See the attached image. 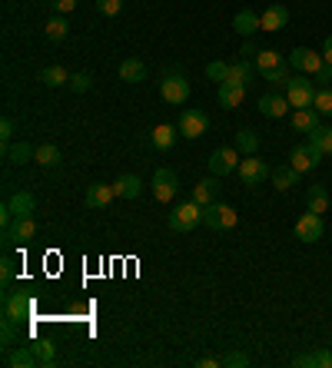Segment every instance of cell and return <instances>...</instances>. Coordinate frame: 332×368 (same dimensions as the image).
<instances>
[{
  "label": "cell",
  "instance_id": "34",
  "mask_svg": "<svg viewBox=\"0 0 332 368\" xmlns=\"http://www.w3.org/2000/svg\"><path fill=\"white\" fill-rule=\"evenodd\" d=\"M66 20L64 17H54V20H47V27H44V33H47V40H54V44H60V40H66Z\"/></svg>",
  "mask_w": 332,
  "mask_h": 368
},
{
  "label": "cell",
  "instance_id": "41",
  "mask_svg": "<svg viewBox=\"0 0 332 368\" xmlns=\"http://www.w3.org/2000/svg\"><path fill=\"white\" fill-rule=\"evenodd\" d=\"M70 87H73V93H87V90L93 87V76L90 73H73L70 76Z\"/></svg>",
  "mask_w": 332,
  "mask_h": 368
},
{
  "label": "cell",
  "instance_id": "2",
  "mask_svg": "<svg viewBox=\"0 0 332 368\" xmlns=\"http://www.w3.org/2000/svg\"><path fill=\"white\" fill-rule=\"evenodd\" d=\"M236 176L243 179V186H259L266 179V176H273V170L266 166V160H259V153H253V156H246V160H239V166H236Z\"/></svg>",
  "mask_w": 332,
  "mask_h": 368
},
{
  "label": "cell",
  "instance_id": "37",
  "mask_svg": "<svg viewBox=\"0 0 332 368\" xmlns=\"http://www.w3.org/2000/svg\"><path fill=\"white\" fill-rule=\"evenodd\" d=\"M263 76H266L269 87H286L289 80H292V70H289V64H283V66H276V70H269V73H263Z\"/></svg>",
  "mask_w": 332,
  "mask_h": 368
},
{
  "label": "cell",
  "instance_id": "11",
  "mask_svg": "<svg viewBox=\"0 0 332 368\" xmlns=\"http://www.w3.org/2000/svg\"><path fill=\"white\" fill-rule=\"evenodd\" d=\"M322 232H326V226H322V216L319 213H306V216H299L296 222V239L299 242H319Z\"/></svg>",
  "mask_w": 332,
  "mask_h": 368
},
{
  "label": "cell",
  "instance_id": "48",
  "mask_svg": "<svg viewBox=\"0 0 332 368\" xmlns=\"http://www.w3.org/2000/svg\"><path fill=\"white\" fill-rule=\"evenodd\" d=\"M316 368H332V352L329 348H319V352H316Z\"/></svg>",
  "mask_w": 332,
  "mask_h": 368
},
{
  "label": "cell",
  "instance_id": "42",
  "mask_svg": "<svg viewBox=\"0 0 332 368\" xmlns=\"http://www.w3.org/2000/svg\"><path fill=\"white\" fill-rule=\"evenodd\" d=\"M306 54H309V47H296V50H289V70H302V64H306Z\"/></svg>",
  "mask_w": 332,
  "mask_h": 368
},
{
  "label": "cell",
  "instance_id": "19",
  "mask_svg": "<svg viewBox=\"0 0 332 368\" xmlns=\"http://www.w3.org/2000/svg\"><path fill=\"white\" fill-rule=\"evenodd\" d=\"M243 100H246V87H239V83H220V107L223 109H236V107H243Z\"/></svg>",
  "mask_w": 332,
  "mask_h": 368
},
{
  "label": "cell",
  "instance_id": "33",
  "mask_svg": "<svg viewBox=\"0 0 332 368\" xmlns=\"http://www.w3.org/2000/svg\"><path fill=\"white\" fill-rule=\"evenodd\" d=\"M40 80H44L47 87H64V83H70V73H66L60 64H54V66H47L44 73H40Z\"/></svg>",
  "mask_w": 332,
  "mask_h": 368
},
{
  "label": "cell",
  "instance_id": "47",
  "mask_svg": "<svg viewBox=\"0 0 332 368\" xmlns=\"http://www.w3.org/2000/svg\"><path fill=\"white\" fill-rule=\"evenodd\" d=\"M50 4H54V11H57V13H70V11H77L80 0H50Z\"/></svg>",
  "mask_w": 332,
  "mask_h": 368
},
{
  "label": "cell",
  "instance_id": "17",
  "mask_svg": "<svg viewBox=\"0 0 332 368\" xmlns=\"http://www.w3.org/2000/svg\"><path fill=\"white\" fill-rule=\"evenodd\" d=\"M113 183L107 186V183H93V186H87V196H83V203H87L90 209H103L107 203L113 199Z\"/></svg>",
  "mask_w": 332,
  "mask_h": 368
},
{
  "label": "cell",
  "instance_id": "15",
  "mask_svg": "<svg viewBox=\"0 0 332 368\" xmlns=\"http://www.w3.org/2000/svg\"><path fill=\"white\" fill-rule=\"evenodd\" d=\"M319 117H322V113H319L316 107L292 109V130H296V133H306V136H309V133L319 126Z\"/></svg>",
  "mask_w": 332,
  "mask_h": 368
},
{
  "label": "cell",
  "instance_id": "36",
  "mask_svg": "<svg viewBox=\"0 0 332 368\" xmlns=\"http://www.w3.org/2000/svg\"><path fill=\"white\" fill-rule=\"evenodd\" d=\"M206 80H213V83H226V80H230V64L210 60V64H206Z\"/></svg>",
  "mask_w": 332,
  "mask_h": 368
},
{
  "label": "cell",
  "instance_id": "50",
  "mask_svg": "<svg viewBox=\"0 0 332 368\" xmlns=\"http://www.w3.org/2000/svg\"><path fill=\"white\" fill-rule=\"evenodd\" d=\"M292 365H299V368H316V352H309V355H296L292 358Z\"/></svg>",
  "mask_w": 332,
  "mask_h": 368
},
{
  "label": "cell",
  "instance_id": "25",
  "mask_svg": "<svg viewBox=\"0 0 332 368\" xmlns=\"http://www.w3.org/2000/svg\"><path fill=\"white\" fill-rule=\"evenodd\" d=\"M309 146L316 153H319V156H332V126H316V130L309 133Z\"/></svg>",
  "mask_w": 332,
  "mask_h": 368
},
{
  "label": "cell",
  "instance_id": "32",
  "mask_svg": "<svg viewBox=\"0 0 332 368\" xmlns=\"http://www.w3.org/2000/svg\"><path fill=\"white\" fill-rule=\"evenodd\" d=\"M306 206L312 209V213H326L329 209V193H326V186H309V193H306Z\"/></svg>",
  "mask_w": 332,
  "mask_h": 368
},
{
  "label": "cell",
  "instance_id": "52",
  "mask_svg": "<svg viewBox=\"0 0 332 368\" xmlns=\"http://www.w3.org/2000/svg\"><path fill=\"white\" fill-rule=\"evenodd\" d=\"M322 60H326V64L332 66V33L326 37V44H322Z\"/></svg>",
  "mask_w": 332,
  "mask_h": 368
},
{
  "label": "cell",
  "instance_id": "46",
  "mask_svg": "<svg viewBox=\"0 0 332 368\" xmlns=\"http://www.w3.org/2000/svg\"><path fill=\"white\" fill-rule=\"evenodd\" d=\"M0 140H4V146L13 140V119H11V117L0 119Z\"/></svg>",
  "mask_w": 332,
  "mask_h": 368
},
{
  "label": "cell",
  "instance_id": "40",
  "mask_svg": "<svg viewBox=\"0 0 332 368\" xmlns=\"http://www.w3.org/2000/svg\"><path fill=\"white\" fill-rule=\"evenodd\" d=\"M322 66H326V60H322V50H319V54H316V50H309V54H306V64H302V70L316 76Z\"/></svg>",
  "mask_w": 332,
  "mask_h": 368
},
{
  "label": "cell",
  "instance_id": "53",
  "mask_svg": "<svg viewBox=\"0 0 332 368\" xmlns=\"http://www.w3.org/2000/svg\"><path fill=\"white\" fill-rule=\"evenodd\" d=\"M196 365H199V368H220V365H223V358H199Z\"/></svg>",
  "mask_w": 332,
  "mask_h": 368
},
{
  "label": "cell",
  "instance_id": "9",
  "mask_svg": "<svg viewBox=\"0 0 332 368\" xmlns=\"http://www.w3.org/2000/svg\"><path fill=\"white\" fill-rule=\"evenodd\" d=\"M179 193V179L173 170H156L153 173V199L156 203H173Z\"/></svg>",
  "mask_w": 332,
  "mask_h": 368
},
{
  "label": "cell",
  "instance_id": "38",
  "mask_svg": "<svg viewBox=\"0 0 332 368\" xmlns=\"http://www.w3.org/2000/svg\"><path fill=\"white\" fill-rule=\"evenodd\" d=\"M33 160L40 162V166H57V162H60V150H57L54 143H44V146L37 150V156H33Z\"/></svg>",
  "mask_w": 332,
  "mask_h": 368
},
{
  "label": "cell",
  "instance_id": "3",
  "mask_svg": "<svg viewBox=\"0 0 332 368\" xmlns=\"http://www.w3.org/2000/svg\"><path fill=\"white\" fill-rule=\"evenodd\" d=\"M160 93H163L166 103H173V107H183L189 100V80L183 73H166L160 80Z\"/></svg>",
  "mask_w": 332,
  "mask_h": 368
},
{
  "label": "cell",
  "instance_id": "49",
  "mask_svg": "<svg viewBox=\"0 0 332 368\" xmlns=\"http://www.w3.org/2000/svg\"><path fill=\"white\" fill-rule=\"evenodd\" d=\"M312 80H316V83H319V87H329V83H332V66L326 64V66H322V70H319V73L312 76Z\"/></svg>",
  "mask_w": 332,
  "mask_h": 368
},
{
  "label": "cell",
  "instance_id": "23",
  "mask_svg": "<svg viewBox=\"0 0 332 368\" xmlns=\"http://www.w3.org/2000/svg\"><path fill=\"white\" fill-rule=\"evenodd\" d=\"M232 146L243 153V156H253V153H259V133L243 126V130H236V136H232Z\"/></svg>",
  "mask_w": 332,
  "mask_h": 368
},
{
  "label": "cell",
  "instance_id": "13",
  "mask_svg": "<svg viewBox=\"0 0 332 368\" xmlns=\"http://www.w3.org/2000/svg\"><path fill=\"white\" fill-rule=\"evenodd\" d=\"M289 162L296 166L299 173H309V170H316V166L322 162V156H319L316 150H312L309 143H306V146H296V150L289 153Z\"/></svg>",
  "mask_w": 332,
  "mask_h": 368
},
{
  "label": "cell",
  "instance_id": "31",
  "mask_svg": "<svg viewBox=\"0 0 332 368\" xmlns=\"http://www.w3.org/2000/svg\"><path fill=\"white\" fill-rule=\"evenodd\" d=\"M30 352L37 355V362L40 365H54V358H57V348L50 338H33L30 342Z\"/></svg>",
  "mask_w": 332,
  "mask_h": 368
},
{
  "label": "cell",
  "instance_id": "6",
  "mask_svg": "<svg viewBox=\"0 0 332 368\" xmlns=\"http://www.w3.org/2000/svg\"><path fill=\"white\" fill-rule=\"evenodd\" d=\"M203 222L210 229H232L239 222V213L232 206H226V203H210V206L203 209Z\"/></svg>",
  "mask_w": 332,
  "mask_h": 368
},
{
  "label": "cell",
  "instance_id": "4",
  "mask_svg": "<svg viewBox=\"0 0 332 368\" xmlns=\"http://www.w3.org/2000/svg\"><path fill=\"white\" fill-rule=\"evenodd\" d=\"M37 236V222L33 216H17L11 226H4V246L11 249V246H20V242H30Z\"/></svg>",
  "mask_w": 332,
  "mask_h": 368
},
{
  "label": "cell",
  "instance_id": "18",
  "mask_svg": "<svg viewBox=\"0 0 332 368\" xmlns=\"http://www.w3.org/2000/svg\"><path fill=\"white\" fill-rule=\"evenodd\" d=\"M113 193L123 196V199H136V196L143 193V179H140V176H133V173L117 176V179H113Z\"/></svg>",
  "mask_w": 332,
  "mask_h": 368
},
{
  "label": "cell",
  "instance_id": "14",
  "mask_svg": "<svg viewBox=\"0 0 332 368\" xmlns=\"http://www.w3.org/2000/svg\"><path fill=\"white\" fill-rule=\"evenodd\" d=\"M4 209H7L13 219H17V216H33V209H37V199H33L27 189H20V193H13L11 199L4 203Z\"/></svg>",
  "mask_w": 332,
  "mask_h": 368
},
{
  "label": "cell",
  "instance_id": "44",
  "mask_svg": "<svg viewBox=\"0 0 332 368\" xmlns=\"http://www.w3.org/2000/svg\"><path fill=\"white\" fill-rule=\"evenodd\" d=\"M13 275H17V269H13V259H11V256H4V259H0V282H4V285H11Z\"/></svg>",
  "mask_w": 332,
  "mask_h": 368
},
{
  "label": "cell",
  "instance_id": "16",
  "mask_svg": "<svg viewBox=\"0 0 332 368\" xmlns=\"http://www.w3.org/2000/svg\"><path fill=\"white\" fill-rule=\"evenodd\" d=\"M286 109H289V100L279 97V93H266V97H259V113H263V117L279 119V117H286Z\"/></svg>",
  "mask_w": 332,
  "mask_h": 368
},
{
  "label": "cell",
  "instance_id": "22",
  "mask_svg": "<svg viewBox=\"0 0 332 368\" xmlns=\"http://www.w3.org/2000/svg\"><path fill=\"white\" fill-rule=\"evenodd\" d=\"M299 170L296 166H292V162H286V166H279V170H273V176H269V179H273V186H276L279 193H286V189H292V186L299 183Z\"/></svg>",
  "mask_w": 332,
  "mask_h": 368
},
{
  "label": "cell",
  "instance_id": "10",
  "mask_svg": "<svg viewBox=\"0 0 332 368\" xmlns=\"http://www.w3.org/2000/svg\"><path fill=\"white\" fill-rule=\"evenodd\" d=\"M206 130H210V119H206L203 109H183V113H179V136L199 140Z\"/></svg>",
  "mask_w": 332,
  "mask_h": 368
},
{
  "label": "cell",
  "instance_id": "30",
  "mask_svg": "<svg viewBox=\"0 0 332 368\" xmlns=\"http://www.w3.org/2000/svg\"><path fill=\"white\" fill-rule=\"evenodd\" d=\"M253 66H256V73L263 76V73H269V70L283 66V54H279V50H259L256 60H253Z\"/></svg>",
  "mask_w": 332,
  "mask_h": 368
},
{
  "label": "cell",
  "instance_id": "29",
  "mask_svg": "<svg viewBox=\"0 0 332 368\" xmlns=\"http://www.w3.org/2000/svg\"><path fill=\"white\" fill-rule=\"evenodd\" d=\"M216 193H220L216 179H199V183L193 186V199H196L199 206H210V203H216Z\"/></svg>",
  "mask_w": 332,
  "mask_h": 368
},
{
  "label": "cell",
  "instance_id": "45",
  "mask_svg": "<svg viewBox=\"0 0 332 368\" xmlns=\"http://www.w3.org/2000/svg\"><path fill=\"white\" fill-rule=\"evenodd\" d=\"M123 7V0H97V11L103 13V17H117Z\"/></svg>",
  "mask_w": 332,
  "mask_h": 368
},
{
  "label": "cell",
  "instance_id": "5",
  "mask_svg": "<svg viewBox=\"0 0 332 368\" xmlns=\"http://www.w3.org/2000/svg\"><path fill=\"white\" fill-rule=\"evenodd\" d=\"M213 176H230L236 173V166H239V150L236 146H220V150L210 153V160H206Z\"/></svg>",
  "mask_w": 332,
  "mask_h": 368
},
{
  "label": "cell",
  "instance_id": "43",
  "mask_svg": "<svg viewBox=\"0 0 332 368\" xmlns=\"http://www.w3.org/2000/svg\"><path fill=\"white\" fill-rule=\"evenodd\" d=\"M223 365L226 368H246L249 365V355H246V352H230V355H223Z\"/></svg>",
  "mask_w": 332,
  "mask_h": 368
},
{
  "label": "cell",
  "instance_id": "21",
  "mask_svg": "<svg viewBox=\"0 0 332 368\" xmlns=\"http://www.w3.org/2000/svg\"><path fill=\"white\" fill-rule=\"evenodd\" d=\"M4 156H7V162L11 166H27V162L37 156V150H33L30 143H7V150H4Z\"/></svg>",
  "mask_w": 332,
  "mask_h": 368
},
{
  "label": "cell",
  "instance_id": "28",
  "mask_svg": "<svg viewBox=\"0 0 332 368\" xmlns=\"http://www.w3.org/2000/svg\"><path fill=\"white\" fill-rule=\"evenodd\" d=\"M232 30L243 33V37H253V33L259 30V13H253V11H239L236 17H232Z\"/></svg>",
  "mask_w": 332,
  "mask_h": 368
},
{
  "label": "cell",
  "instance_id": "27",
  "mask_svg": "<svg viewBox=\"0 0 332 368\" xmlns=\"http://www.w3.org/2000/svg\"><path fill=\"white\" fill-rule=\"evenodd\" d=\"M11 368H37L40 362H37V355L30 352V345H20L13 348V352H7V358H4Z\"/></svg>",
  "mask_w": 332,
  "mask_h": 368
},
{
  "label": "cell",
  "instance_id": "8",
  "mask_svg": "<svg viewBox=\"0 0 332 368\" xmlns=\"http://www.w3.org/2000/svg\"><path fill=\"white\" fill-rule=\"evenodd\" d=\"M33 315V299L23 292H7L4 295V319H13V322L20 325L27 322Z\"/></svg>",
  "mask_w": 332,
  "mask_h": 368
},
{
  "label": "cell",
  "instance_id": "7",
  "mask_svg": "<svg viewBox=\"0 0 332 368\" xmlns=\"http://www.w3.org/2000/svg\"><path fill=\"white\" fill-rule=\"evenodd\" d=\"M312 80H306V76H299L292 73V80L286 83V100H289V107H296V109H306L312 107Z\"/></svg>",
  "mask_w": 332,
  "mask_h": 368
},
{
  "label": "cell",
  "instance_id": "35",
  "mask_svg": "<svg viewBox=\"0 0 332 368\" xmlns=\"http://www.w3.org/2000/svg\"><path fill=\"white\" fill-rule=\"evenodd\" d=\"M312 107L319 109L322 117H332V87H319L312 97Z\"/></svg>",
  "mask_w": 332,
  "mask_h": 368
},
{
  "label": "cell",
  "instance_id": "12",
  "mask_svg": "<svg viewBox=\"0 0 332 368\" xmlns=\"http://www.w3.org/2000/svg\"><path fill=\"white\" fill-rule=\"evenodd\" d=\"M286 23H289V11L283 4H273V7H266V11L259 13V30H266V33L283 30Z\"/></svg>",
  "mask_w": 332,
  "mask_h": 368
},
{
  "label": "cell",
  "instance_id": "26",
  "mask_svg": "<svg viewBox=\"0 0 332 368\" xmlns=\"http://www.w3.org/2000/svg\"><path fill=\"white\" fill-rule=\"evenodd\" d=\"M120 80H126V83H143L146 80V64L143 60H136V57L123 60L120 64Z\"/></svg>",
  "mask_w": 332,
  "mask_h": 368
},
{
  "label": "cell",
  "instance_id": "20",
  "mask_svg": "<svg viewBox=\"0 0 332 368\" xmlns=\"http://www.w3.org/2000/svg\"><path fill=\"white\" fill-rule=\"evenodd\" d=\"M177 136H179V126H173V123H156L153 133H150L153 146H156V150H163V153L177 143Z\"/></svg>",
  "mask_w": 332,
  "mask_h": 368
},
{
  "label": "cell",
  "instance_id": "39",
  "mask_svg": "<svg viewBox=\"0 0 332 368\" xmlns=\"http://www.w3.org/2000/svg\"><path fill=\"white\" fill-rule=\"evenodd\" d=\"M0 338H4V345H7V348H11L13 342L20 338V332H17V322H13V319H4V322H0Z\"/></svg>",
  "mask_w": 332,
  "mask_h": 368
},
{
  "label": "cell",
  "instance_id": "1",
  "mask_svg": "<svg viewBox=\"0 0 332 368\" xmlns=\"http://www.w3.org/2000/svg\"><path fill=\"white\" fill-rule=\"evenodd\" d=\"M203 209L196 199H189V203H179L173 213H170V229L173 232H189V229H196L203 222Z\"/></svg>",
  "mask_w": 332,
  "mask_h": 368
},
{
  "label": "cell",
  "instance_id": "51",
  "mask_svg": "<svg viewBox=\"0 0 332 368\" xmlns=\"http://www.w3.org/2000/svg\"><path fill=\"white\" fill-rule=\"evenodd\" d=\"M239 54H243V60H256V54H259V47H256V44H249V40H246V44H243V50H239Z\"/></svg>",
  "mask_w": 332,
  "mask_h": 368
},
{
  "label": "cell",
  "instance_id": "24",
  "mask_svg": "<svg viewBox=\"0 0 332 368\" xmlns=\"http://www.w3.org/2000/svg\"><path fill=\"white\" fill-rule=\"evenodd\" d=\"M253 80H256V66H253V60H236V64H230V83L249 87Z\"/></svg>",
  "mask_w": 332,
  "mask_h": 368
}]
</instances>
